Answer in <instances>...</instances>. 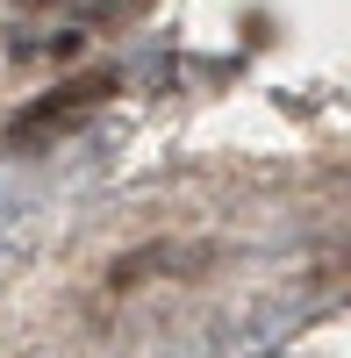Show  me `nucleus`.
<instances>
[{
  "label": "nucleus",
  "instance_id": "1",
  "mask_svg": "<svg viewBox=\"0 0 351 358\" xmlns=\"http://www.w3.org/2000/svg\"><path fill=\"white\" fill-rule=\"evenodd\" d=\"M115 94V79L108 72H94V79H79V86H65V94H43L36 108H22L15 122H8V143H22V151H36V143L57 129V122H79L94 101H108Z\"/></svg>",
  "mask_w": 351,
  "mask_h": 358
}]
</instances>
